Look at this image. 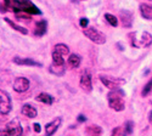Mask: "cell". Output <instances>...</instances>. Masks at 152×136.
<instances>
[{
	"mask_svg": "<svg viewBox=\"0 0 152 136\" xmlns=\"http://www.w3.org/2000/svg\"><path fill=\"white\" fill-rule=\"evenodd\" d=\"M11 109H12V102L10 95L4 90H0V114L6 116L11 112Z\"/></svg>",
	"mask_w": 152,
	"mask_h": 136,
	"instance_id": "5",
	"label": "cell"
},
{
	"mask_svg": "<svg viewBox=\"0 0 152 136\" xmlns=\"http://www.w3.org/2000/svg\"><path fill=\"white\" fill-rule=\"evenodd\" d=\"M21 112H22L23 116H26V117H28V118H35V117H37V109H35L32 105H28V103H26V105L22 106Z\"/></svg>",
	"mask_w": 152,
	"mask_h": 136,
	"instance_id": "15",
	"label": "cell"
},
{
	"mask_svg": "<svg viewBox=\"0 0 152 136\" xmlns=\"http://www.w3.org/2000/svg\"><path fill=\"white\" fill-rule=\"evenodd\" d=\"M79 24H80V27H82V28H86V27H88V24H89V20L85 18V17H83V18H80Z\"/></svg>",
	"mask_w": 152,
	"mask_h": 136,
	"instance_id": "27",
	"label": "cell"
},
{
	"mask_svg": "<svg viewBox=\"0 0 152 136\" xmlns=\"http://www.w3.org/2000/svg\"><path fill=\"white\" fill-rule=\"evenodd\" d=\"M123 136H126V135H125V134H124V135H123Z\"/></svg>",
	"mask_w": 152,
	"mask_h": 136,
	"instance_id": "32",
	"label": "cell"
},
{
	"mask_svg": "<svg viewBox=\"0 0 152 136\" xmlns=\"http://www.w3.org/2000/svg\"><path fill=\"white\" fill-rule=\"evenodd\" d=\"M61 123H62V119L60 117L56 118V119H54L53 121L48 123V124L45 125V134H46V136H53L57 131V129L60 128Z\"/></svg>",
	"mask_w": 152,
	"mask_h": 136,
	"instance_id": "9",
	"label": "cell"
},
{
	"mask_svg": "<svg viewBox=\"0 0 152 136\" xmlns=\"http://www.w3.org/2000/svg\"><path fill=\"white\" fill-rule=\"evenodd\" d=\"M133 130H134V123L132 120L126 121L124 124V134L125 135H130V134H133Z\"/></svg>",
	"mask_w": 152,
	"mask_h": 136,
	"instance_id": "24",
	"label": "cell"
},
{
	"mask_svg": "<svg viewBox=\"0 0 152 136\" xmlns=\"http://www.w3.org/2000/svg\"><path fill=\"white\" fill-rule=\"evenodd\" d=\"M121 135H122V129L119 127H116L111 132V136H121Z\"/></svg>",
	"mask_w": 152,
	"mask_h": 136,
	"instance_id": "26",
	"label": "cell"
},
{
	"mask_svg": "<svg viewBox=\"0 0 152 136\" xmlns=\"http://www.w3.org/2000/svg\"><path fill=\"white\" fill-rule=\"evenodd\" d=\"M33 128H34V131L38 132V134L42 131V128H40V124H39V123H34V124H33Z\"/></svg>",
	"mask_w": 152,
	"mask_h": 136,
	"instance_id": "28",
	"label": "cell"
},
{
	"mask_svg": "<svg viewBox=\"0 0 152 136\" xmlns=\"http://www.w3.org/2000/svg\"><path fill=\"white\" fill-rule=\"evenodd\" d=\"M105 20L111 24L112 27H117V26H118V20H117V17L113 16V15H111V14H106V15H105Z\"/></svg>",
	"mask_w": 152,
	"mask_h": 136,
	"instance_id": "23",
	"label": "cell"
},
{
	"mask_svg": "<svg viewBox=\"0 0 152 136\" xmlns=\"http://www.w3.org/2000/svg\"><path fill=\"white\" fill-rule=\"evenodd\" d=\"M79 85L83 89V91H85V92H90L93 90V81H91V76L89 72H84L82 74Z\"/></svg>",
	"mask_w": 152,
	"mask_h": 136,
	"instance_id": "8",
	"label": "cell"
},
{
	"mask_svg": "<svg viewBox=\"0 0 152 136\" xmlns=\"http://www.w3.org/2000/svg\"><path fill=\"white\" fill-rule=\"evenodd\" d=\"M49 71H50V73H53L54 76H57V77H62L66 72V69L63 68V66H58V65H55V63H53L49 67Z\"/></svg>",
	"mask_w": 152,
	"mask_h": 136,
	"instance_id": "18",
	"label": "cell"
},
{
	"mask_svg": "<svg viewBox=\"0 0 152 136\" xmlns=\"http://www.w3.org/2000/svg\"><path fill=\"white\" fill-rule=\"evenodd\" d=\"M77 119H78V121H79V123H84V121L86 120V117H84L83 114H79Z\"/></svg>",
	"mask_w": 152,
	"mask_h": 136,
	"instance_id": "30",
	"label": "cell"
},
{
	"mask_svg": "<svg viewBox=\"0 0 152 136\" xmlns=\"http://www.w3.org/2000/svg\"><path fill=\"white\" fill-rule=\"evenodd\" d=\"M124 91L121 89L117 90H111L107 95V100H108V106L110 108H112L116 112H122L125 108V103H124Z\"/></svg>",
	"mask_w": 152,
	"mask_h": 136,
	"instance_id": "2",
	"label": "cell"
},
{
	"mask_svg": "<svg viewBox=\"0 0 152 136\" xmlns=\"http://www.w3.org/2000/svg\"><path fill=\"white\" fill-rule=\"evenodd\" d=\"M12 62L18 65V66H32V67H42L43 65L40 62H37L33 58H21V57H15L12 60Z\"/></svg>",
	"mask_w": 152,
	"mask_h": 136,
	"instance_id": "10",
	"label": "cell"
},
{
	"mask_svg": "<svg viewBox=\"0 0 152 136\" xmlns=\"http://www.w3.org/2000/svg\"><path fill=\"white\" fill-rule=\"evenodd\" d=\"M48 31V22L45 20H42L39 22H37L35 24V31H34V35L37 36H43Z\"/></svg>",
	"mask_w": 152,
	"mask_h": 136,
	"instance_id": "13",
	"label": "cell"
},
{
	"mask_svg": "<svg viewBox=\"0 0 152 136\" xmlns=\"http://www.w3.org/2000/svg\"><path fill=\"white\" fill-rule=\"evenodd\" d=\"M29 89V80L24 77H18L14 81V90L16 92H24Z\"/></svg>",
	"mask_w": 152,
	"mask_h": 136,
	"instance_id": "7",
	"label": "cell"
},
{
	"mask_svg": "<svg viewBox=\"0 0 152 136\" xmlns=\"http://www.w3.org/2000/svg\"><path fill=\"white\" fill-rule=\"evenodd\" d=\"M0 136H11V134L6 129H4V130H0Z\"/></svg>",
	"mask_w": 152,
	"mask_h": 136,
	"instance_id": "29",
	"label": "cell"
},
{
	"mask_svg": "<svg viewBox=\"0 0 152 136\" xmlns=\"http://www.w3.org/2000/svg\"><path fill=\"white\" fill-rule=\"evenodd\" d=\"M54 49H55V51H57V52L61 54L62 56L69 54V47H68L67 45H65V44H56Z\"/></svg>",
	"mask_w": 152,
	"mask_h": 136,
	"instance_id": "22",
	"label": "cell"
},
{
	"mask_svg": "<svg viewBox=\"0 0 152 136\" xmlns=\"http://www.w3.org/2000/svg\"><path fill=\"white\" fill-rule=\"evenodd\" d=\"M140 14L141 16L147 20V21H152V5L151 4H141L140 5Z\"/></svg>",
	"mask_w": 152,
	"mask_h": 136,
	"instance_id": "12",
	"label": "cell"
},
{
	"mask_svg": "<svg viewBox=\"0 0 152 136\" xmlns=\"http://www.w3.org/2000/svg\"><path fill=\"white\" fill-rule=\"evenodd\" d=\"M5 129L11 134V136H22V132H23L22 127H21V123L17 119H14V120L9 121L6 124Z\"/></svg>",
	"mask_w": 152,
	"mask_h": 136,
	"instance_id": "6",
	"label": "cell"
},
{
	"mask_svg": "<svg viewBox=\"0 0 152 136\" xmlns=\"http://www.w3.org/2000/svg\"><path fill=\"white\" fill-rule=\"evenodd\" d=\"M148 121H150V124H152V111L148 113Z\"/></svg>",
	"mask_w": 152,
	"mask_h": 136,
	"instance_id": "31",
	"label": "cell"
},
{
	"mask_svg": "<svg viewBox=\"0 0 152 136\" xmlns=\"http://www.w3.org/2000/svg\"><path fill=\"white\" fill-rule=\"evenodd\" d=\"M35 100L39 101V102H42V103H45V105H53L55 98H54L53 95H50V94H48V92H40L39 95L35 97Z\"/></svg>",
	"mask_w": 152,
	"mask_h": 136,
	"instance_id": "14",
	"label": "cell"
},
{
	"mask_svg": "<svg viewBox=\"0 0 152 136\" xmlns=\"http://www.w3.org/2000/svg\"><path fill=\"white\" fill-rule=\"evenodd\" d=\"M51 57H53V62L55 65H58V66H63V65H65V58H63L62 55L58 54L57 51H54L53 55H51Z\"/></svg>",
	"mask_w": 152,
	"mask_h": 136,
	"instance_id": "21",
	"label": "cell"
},
{
	"mask_svg": "<svg viewBox=\"0 0 152 136\" xmlns=\"http://www.w3.org/2000/svg\"><path fill=\"white\" fill-rule=\"evenodd\" d=\"M4 4L6 5L7 10L14 12H24L29 15H40L42 11L38 9L31 0H4Z\"/></svg>",
	"mask_w": 152,
	"mask_h": 136,
	"instance_id": "1",
	"label": "cell"
},
{
	"mask_svg": "<svg viewBox=\"0 0 152 136\" xmlns=\"http://www.w3.org/2000/svg\"><path fill=\"white\" fill-rule=\"evenodd\" d=\"M4 21L9 24V26H10L12 29H15V31H17V32H20V33H22V34H28V29H26L24 27L18 26V24H16L14 21H11V20H9V18H4Z\"/></svg>",
	"mask_w": 152,
	"mask_h": 136,
	"instance_id": "19",
	"label": "cell"
},
{
	"mask_svg": "<svg viewBox=\"0 0 152 136\" xmlns=\"http://www.w3.org/2000/svg\"><path fill=\"white\" fill-rule=\"evenodd\" d=\"M80 62H82V58H80L79 55H77V54L69 55V57H68V65H69L71 67L78 68V67L80 66Z\"/></svg>",
	"mask_w": 152,
	"mask_h": 136,
	"instance_id": "17",
	"label": "cell"
},
{
	"mask_svg": "<svg viewBox=\"0 0 152 136\" xmlns=\"http://www.w3.org/2000/svg\"><path fill=\"white\" fill-rule=\"evenodd\" d=\"M140 45L141 46H148L152 44V35L148 32H142L141 33V39H140Z\"/></svg>",
	"mask_w": 152,
	"mask_h": 136,
	"instance_id": "20",
	"label": "cell"
},
{
	"mask_svg": "<svg viewBox=\"0 0 152 136\" xmlns=\"http://www.w3.org/2000/svg\"><path fill=\"white\" fill-rule=\"evenodd\" d=\"M100 80L110 90H117L122 85L125 84V79H123V78H115V77H110V76H102V74L100 76Z\"/></svg>",
	"mask_w": 152,
	"mask_h": 136,
	"instance_id": "4",
	"label": "cell"
},
{
	"mask_svg": "<svg viewBox=\"0 0 152 136\" xmlns=\"http://www.w3.org/2000/svg\"><path fill=\"white\" fill-rule=\"evenodd\" d=\"M151 90H152V79H150L148 83L145 85V88H144L142 91H141V95L145 97V96H147V95L151 92Z\"/></svg>",
	"mask_w": 152,
	"mask_h": 136,
	"instance_id": "25",
	"label": "cell"
},
{
	"mask_svg": "<svg viewBox=\"0 0 152 136\" xmlns=\"http://www.w3.org/2000/svg\"><path fill=\"white\" fill-rule=\"evenodd\" d=\"M86 136H101L102 135V128L99 125H89L85 128Z\"/></svg>",
	"mask_w": 152,
	"mask_h": 136,
	"instance_id": "16",
	"label": "cell"
},
{
	"mask_svg": "<svg viewBox=\"0 0 152 136\" xmlns=\"http://www.w3.org/2000/svg\"><path fill=\"white\" fill-rule=\"evenodd\" d=\"M84 35L86 36L88 39H90L93 43L95 44H99V45H102L106 43V35L102 33V32H100L97 29H95L94 27H89V28H85L83 31Z\"/></svg>",
	"mask_w": 152,
	"mask_h": 136,
	"instance_id": "3",
	"label": "cell"
},
{
	"mask_svg": "<svg viewBox=\"0 0 152 136\" xmlns=\"http://www.w3.org/2000/svg\"><path fill=\"white\" fill-rule=\"evenodd\" d=\"M119 17H121V21H122V24L126 28H130L132 24H133V14L130 11H126V10H123L119 12Z\"/></svg>",
	"mask_w": 152,
	"mask_h": 136,
	"instance_id": "11",
	"label": "cell"
}]
</instances>
